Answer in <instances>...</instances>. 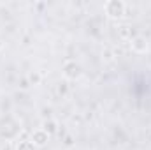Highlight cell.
Here are the masks:
<instances>
[{
  "instance_id": "2",
  "label": "cell",
  "mask_w": 151,
  "mask_h": 150,
  "mask_svg": "<svg viewBox=\"0 0 151 150\" xmlns=\"http://www.w3.org/2000/svg\"><path fill=\"white\" fill-rule=\"evenodd\" d=\"M106 12L111 18H121L125 14V4L119 2V0H111V2L106 4Z\"/></svg>"
},
{
  "instance_id": "6",
  "label": "cell",
  "mask_w": 151,
  "mask_h": 150,
  "mask_svg": "<svg viewBox=\"0 0 151 150\" xmlns=\"http://www.w3.org/2000/svg\"><path fill=\"white\" fill-rule=\"evenodd\" d=\"M18 150H35V145L32 141H19Z\"/></svg>"
},
{
  "instance_id": "8",
  "label": "cell",
  "mask_w": 151,
  "mask_h": 150,
  "mask_svg": "<svg viewBox=\"0 0 151 150\" xmlns=\"http://www.w3.org/2000/svg\"><path fill=\"white\" fill-rule=\"evenodd\" d=\"M30 79H32L34 83H37L39 79H40V76H39V74H32V76H30Z\"/></svg>"
},
{
  "instance_id": "3",
  "label": "cell",
  "mask_w": 151,
  "mask_h": 150,
  "mask_svg": "<svg viewBox=\"0 0 151 150\" xmlns=\"http://www.w3.org/2000/svg\"><path fill=\"white\" fill-rule=\"evenodd\" d=\"M63 73H65L67 78L76 79V78H79V76H81L83 69H81V66H79V64H76V62H67V64L63 66Z\"/></svg>"
},
{
  "instance_id": "5",
  "label": "cell",
  "mask_w": 151,
  "mask_h": 150,
  "mask_svg": "<svg viewBox=\"0 0 151 150\" xmlns=\"http://www.w3.org/2000/svg\"><path fill=\"white\" fill-rule=\"evenodd\" d=\"M132 48H134L135 51L142 53V51H146V50H148V42H146L142 37H135V39H134V42H132Z\"/></svg>"
},
{
  "instance_id": "4",
  "label": "cell",
  "mask_w": 151,
  "mask_h": 150,
  "mask_svg": "<svg viewBox=\"0 0 151 150\" xmlns=\"http://www.w3.org/2000/svg\"><path fill=\"white\" fill-rule=\"evenodd\" d=\"M47 140H49V134H47L44 129L35 131V133H34V136H32V143H34V145H39V147L46 145V143H47Z\"/></svg>"
},
{
  "instance_id": "1",
  "label": "cell",
  "mask_w": 151,
  "mask_h": 150,
  "mask_svg": "<svg viewBox=\"0 0 151 150\" xmlns=\"http://www.w3.org/2000/svg\"><path fill=\"white\" fill-rule=\"evenodd\" d=\"M21 133V124L16 117L12 115H5L0 118V138H4L5 141L16 140Z\"/></svg>"
},
{
  "instance_id": "7",
  "label": "cell",
  "mask_w": 151,
  "mask_h": 150,
  "mask_svg": "<svg viewBox=\"0 0 151 150\" xmlns=\"http://www.w3.org/2000/svg\"><path fill=\"white\" fill-rule=\"evenodd\" d=\"M55 129H56V127H55V124H53V122H46V124H44V131H46L47 134L55 133Z\"/></svg>"
}]
</instances>
